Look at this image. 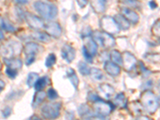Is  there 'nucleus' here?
<instances>
[{
    "mask_svg": "<svg viewBox=\"0 0 160 120\" xmlns=\"http://www.w3.org/2000/svg\"><path fill=\"white\" fill-rule=\"evenodd\" d=\"M34 8L42 18L51 20L55 18L58 15V9L55 5L48 2L38 1L34 3Z\"/></svg>",
    "mask_w": 160,
    "mask_h": 120,
    "instance_id": "1",
    "label": "nucleus"
},
{
    "mask_svg": "<svg viewBox=\"0 0 160 120\" xmlns=\"http://www.w3.org/2000/svg\"><path fill=\"white\" fill-rule=\"evenodd\" d=\"M141 102L144 109L150 114H154L158 108V100L156 95L150 91L142 92L141 95Z\"/></svg>",
    "mask_w": 160,
    "mask_h": 120,
    "instance_id": "2",
    "label": "nucleus"
},
{
    "mask_svg": "<svg viewBox=\"0 0 160 120\" xmlns=\"http://www.w3.org/2000/svg\"><path fill=\"white\" fill-rule=\"evenodd\" d=\"M22 50V46L19 42L15 41H11L0 46V55L4 58H11L16 53H20Z\"/></svg>",
    "mask_w": 160,
    "mask_h": 120,
    "instance_id": "3",
    "label": "nucleus"
},
{
    "mask_svg": "<svg viewBox=\"0 0 160 120\" xmlns=\"http://www.w3.org/2000/svg\"><path fill=\"white\" fill-rule=\"evenodd\" d=\"M62 104L61 102H52L44 105L41 109V114L46 119H55L60 114Z\"/></svg>",
    "mask_w": 160,
    "mask_h": 120,
    "instance_id": "4",
    "label": "nucleus"
},
{
    "mask_svg": "<svg viewBox=\"0 0 160 120\" xmlns=\"http://www.w3.org/2000/svg\"><path fill=\"white\" fill-rule=\"evenodd\" d=\"M93 39L97 44H99L105 48H112L115 45V39L112 35L106 32H99L96 31L93 33Z\"/></svg>",
    "mask_w": 160,
    "mask_h": 120,
    "instance_id": "5",
    "label": "nucleus"
},
{
    "mask_svg": "<svg viewBox=\"0 0 160 120\" xmlns=\"http://www.w3.org/2000/svg\"><path fill=\"white\" fill-rule=\"evenodd\" d=\"M100 28L109 35H115L120 31L119 27L115 22V18L110 16H104L100 20Z\"/></svg>",
    "mask_w": 160,
    "mask_h": 120,
    "instance_id": "6",
    "label": "nucleus"
},
{
    "mask_svg": "<svg viewBox=\"0 0 160 120\" xmlns=\"http://www.w3.org/2000/svg\"><path fill=\"white\" fill-rule=\"evenodd\" d=\"M98 51V44L93 38H87L84 42L83 48V55L87 61L89 62H92V58L96 55Z\"/></svg>",
    "mask_w": 160,
    "mask_h": 120,
    "instance_id": "7",
    "label": "nucleus"
},
{
    "mask_svg": "<svg viewBox=\"0 0 160 120\" xmlns=\"http://www.w3.org/2000/svg\"><path fill=\"white\" fill-rule=\"evenodd\" d=\"M93 110L99 116L106 117L109 115L113 111V107L111 103L99 99L93 104Z\"/></svg>",
    "mask_w": 160,
    "mask_h": 120,
    "instance_id": "8",
    "label": "nucleus"
},
{
    "mask_svg": "<svg viewBox=\"0 0 160 120\" xmlns=\"http://www.w3.org/2000/svg\"><path fill=\"white\" fill-rule=\"evenodd\" d=\"M40 46L35 42H28L24 47V53L26 55V64L31 65L35 59V55L38 52Z\"/></svg>",
    "mask_w": 160,
    "mask_h": 120,
    "instance_id": "9",
    "label": "nucleus"
},
{
    "mask_svg": "<svg viewBox=\"0 0 160 120\" xmlns=\"http://www.w3.org/2000/svg\"><path fill=\"white\" fill-rule=\"evenodd\" d=\"M24 17L28 25L33 29H41L44 28V23L42 19H40L38 17L35 16L31 13H26Z\"/></svg>",
    "mask_w": 160,
    "mask_h": 120,
    "instance_id": "10",
    "label": "nucleus"
},
{
    "mask_svg": "<svg viewBox=\"0 0 160 120\" xmlns=\"http://www.w3.org/2000/svg\"><path fill=\"white\" fill-rule=\"evenodd\" d=\"M137 63V59L134 55L130 52H125L122 55V64L124 69L127 71H131Z\"/></svg>",
    "mask_w": 160,
    "mask_h": 120,
    "instance_id": "11",
    "label": "nucleus"
},
{
    "mask_svg": "<svg viewBox=\"0 0 160 120\" xmlns=\"http://www.w3.org/2000/svg\"><path fill=\"white\" fill-rule=\"evenodd\" d=\"M46 31L48 35L55 38H58L62 35V28L58 22H51L48 23L46 26Z\"/></svg>",
    "mask_w": 160,
    "mask_h": 120,
    "instance_id": "12",
    "label": "nucleus"
},
{
    "mask_svg": "<svg viewBox=\"0 0 160 120\" xmlns=\"http://www.w3.org/2000/svg\"><path fill=\"white\" fill-rule=\"evenodd\" d=\"M61 54L68 62H71L75 58V50L69 44H65L61 50Z\"/></svg>",
    "mask_w": 160,
    "mask_h": 120,
    "instance_id": "13",
    "label": "nucleus"
},
{
    "mask_svg": "<svg viewBox=\"0 0 160 120\" xmlns=\"http://www.w3.org/2000/svg\"><path fill=\"white\" fill-rule=\"evenodd\" d=\"M121 12H122V16L127 18L128 21L132 22V23H137L138 22V20H139L138 15L135 11H133L132 9L124 8H122Z\"/></svg>",
    "mask_w": 160,
    "mask_h": 120,
    "instance_id": "14",
    "label": "nucleus"
},
{
    "mask_svg": "<svg viewBox=\"0 0 160 120\" xmlns=\"http://www.w3.org/2000/svg\"><path fill=\"white\" fill-rule=\"evenodd\" d=\"M104 70L106 72L108 73V75H111V76H118L121 72V69L118 67V65L112 62H106L105 65H104Z\"/></svg>",
    "mask_w": 160,
    "mask_h": 120,
    "instance_id": "15",
    "label": "nucleus"
},
{
    "mask_svg": "<svg viewBox=\"0 0 160 120\" xmlns=\"http://www.w3.org/2000/svg\"><path fill=\"white\" fill-rule=\"evenodd\" d=\"M98 91H99L100 95H102V97L105 98H110L114 95L115 89L109 84L102 83L98 87Z\"/></svg>",
    "mask_w": 160,
    "mask_h": 120,
    "instance_id": "16",
    "label": "nucleus"
},
{
    "mask_svg": "<svg viewBox=\"0 0 160 120\" xmlns=\"http://www.w3.org/2000/svg\"><path fill=\"white\" fill-rule=\"evenodd\" d=\"M4 62L7 64L8 68L16 71L19 70L22 66V61L18 58H4Z\"/></svg>",
    "mask_w": 160,
    "mask_h": 120,
    "instance_id": "17",
    "label": "nucleus"
},
{
    "mask_svg": "<svg viewBox=\"0 0 160 120\" xmlns=\"http://www.w3.org/2000/svg\"><path fill=\"white\" fill-rule=\"evenodd\" d=\"M115 22L118 24L119 28L122 30H128L130 28V22L126 18H124L122 15H115Z\"/></svg>",
    "mask_w": 160,
    "mask_h": 120,
    "instance_id": "18",
    "label": "nucleus"
},
{
    "mask_svg": "<svg viewBox=\"0 0 160 120\" xmlns=\"http://www.w3.org/2000/svg\"><path fill=\"white\" fill-rule=\"evenodd\" d=\"M127 102H128V100L126 98L123 93L118 94L114 99V104L120 108H125L127 107Z\"/></svg>",
    "mask_w": 160,
    "mask_h": 120,
    "instance_id": "19",
    "label": "nucleus"
},
{
    "mask_svg": "<svg viewBox=\"0 0 160 120\" xmlns=\"http://www.w3.org/2000/svg\"><path fill=\"white\" fill-rule=\"evenodd\" d=\"M91 6L96 13H102L105 11V0H91Z\"/></svg>",
    "mask_w": 160,
    "mask_h": 120,
    "instance_id": "20",
    "label": "nucleus"
},
{
    "mask_svg": "<svg viewBox=\"0 0 160 120\" xmlns=\"http://www.w3.org/2000/svg\"><path fill=\"white\" fill-rule=\"evenodd\" d=\"M32 38L35 40H38L40 42H48L51 41V38H50V35L47 33L44 32H40V31H36V32L33 33L32 34Z\"/></svg>",
    "mask_w": 160,
    "mask_h": 120,
    "instance_id": "21",
    "label": "nucleus"
},
{
    "mask_svg": "<svg viewBox=\"0 0 160 120\" xmlns=\"http://www.w3.org/2000/svg\"><path fill=\"white\" fill-rule=\"evenodd\" d=\"M46 98V93L42 91H38L35 95L33 99V108H36L38 105L42 103Z\"/></svg>",
    "mask_w": 160,
    "mask_h": 120,
    "instance_id": "22",
    "label": "nucleus"
},
{
    "mask_svg": "<svg viewBox=\"0 0 160 120\" xmlns=\"http://www.w3.org/2000/svg\"><path fill=\"white\" fill-rule=\"evenodd\" d=\"M67 76L69 78V80L71 82V83L73 84V86L75 87V89H77L78 83H79V80H78L77 75L75 74V71L73 69H69L67 71Z\"/></svg>",
    "mask_w": 160,
    "mask_h": 120,
    "instance_id": "23",
    "label": "nucleus"
},
{
    "mask_svg": "<svg viewBox=\"0 0 160 120\" xmlns=\"http://www.w3.org/2000/svg\"><path fill=\"white\" fill-rule=\"evenodd\" d=\"M110 58L111 59V62L117 64V65L122 64V55L120 54L119 51H116V50H114V51H111Z\"/></svg>",
    "mask_w": 160,
    "mask_h": 120,
    "instance_id": "24",
    "label": "nucleus"
},
{
    "mask_svg": "<svg viewBox=\"0 0 160 120\" xmlns=\"http://www.w3.org/2000/svg\"><path fill=\"white\" fill-rule=\"evenodd\" d=\"M48 82V78L47 76H44L41 78H38L37 82L35 84V88L37 91H42L43 88H46V86Z\"/></svg>",
    "mask_w": 160,
    "mask_h": 120,
    "instance_id": "25",
    "label": "nucleus"
},
{
    "mask_svg": "<svg viewBox=\"0 0 160 120\" xmlns=\"http://www.w3.org/2000/svg\"><path fill=\"white\" fill-rule=\"evenodd\" d=\"M0 22H1V26H2V29L8 31V32H15V30H16V28L6 18H2Z\"/></svg>",
    "mask_w": 160,
    "mask_h": 120,
    "instance_id": "26",
    "label": "nucleus"
},
{
    "mask_svg": "<svg viewBox=\"0 0 160 120\" xmlns=\"http://www.w3.org/2000/svg\"><path fill=\"white\" fill-rule=\"evenodd\" d=\"M91 77L96 81H100V80H102L104 78V75L102 71L99 69H97V68H92L91 69Z\"/></svg>",
    "mask_w": 160,
    "mask_h": 120,
    "instance_id": "27",
    "label": "nucleus"
},
{
    "mask_svg": "<svg viewBox=\"0 0 160 120\" xmlns=\"http://www.w3.org/2000/svg\"><path fill=\"white\" fill-rule=\"evenodd\" d=\"M38 75L37 73L31 72L28 75V80H27V84L29 88H31L33 86H35V82H37V80L38 79Z\"/></svg>",
    "mask_w": 160,
    "mask_h": 120,
    "instance_id": "28",
    "label": "nucleus"
},
{
    "mask_svg": "<svg viewBox=\"0 0 160 120\" xmlns=\"http://www.w3.org/2000/svg\"><path fill=\"white\" fill-rule=\"evenodd\" d=\"M78 71L82 75H88L91 74V69L87 65V63L83 62H81L78 63Z\"/></svg>",
    "mask_w": 160,
    "mask_h": 120,
    "instance_id": "29",
    "label": "nucleus"
},
{
    "mask_svg": "<svg viewBox=\"0 0 160 120\" xmlns=\"http://www.w3.org/2000/svg\"><path fill=\"white\" fill-rule=\"evenodd\" d=\"M130 108H131L130 111L134 115H138V114H140L142 112V107H141L139 102H133L130 105Z\"/></svg>",
    "mask_w": 160,
    "mask_h": 120,
    "instance_id": "30",
    "label": "nucleus"
},
{
    "mask_svg": "<svg viewBox=\"0 0 160 120\" xmlns=\"http://www.w3.org/2000/svg\"><path fill=\"white\" fill-rule=\"evenodd\" d=\"M56 62V56H55V54H50L48 57H47V59H46V67L47 68H52L54 64Z\"/></svg>",
    "mask_w": 160,
    "mask_h": 120,
    "instance_id": "31",
    "label": "nucleus"
},
{
    "mask_svg": "<svg viewBox=\"0 0 160 120\" xmlns=\"http://www.w3.org/2000/svg\"><path fill=\"white\" fill-rule=\"evenodd\" d=\"M6 74H7V75H8L9 78H12V79H14V78L18 75V72H17L16 70L11 69V68H8L6 69Z\"/></svg>",
    "mask_w": 160,
    "mask_h": 120,
    "instance_id": "32",
    "label": "nucleus"
},
{
    "mask_svg": "<svg viewBox=\"0 0 160 120\" xmlns=\"http://www.w3.org/2000/svg\"><path fill=\"white\" fill-rule=\"evenodd\" d=\"M152 33L155 36L159 37L160 38V21H158L157 22H155V25L153 26Z\"/></svg>",
    "mask_w": 160,
    "mask_h": 120,
    "instance_id": "33",
    "label": "nucleus"
},
{
    "mask_svg": "<svg viewBox=\"0 0 160 120\" xmlns=\"http://www.w3.org/2000/svg\"><path fill=\"white\" fill-rule=\"evenodd\" d=\"M48 97L50 100H54L58 98V93L53 88H50L48 91Z\"/></svg>",
    "mask_w": 160,
    "mask_h": 120,
    "instance_id": "34",
    "label": "nucleus"
},
{
    "mask_svg": "<svg viewBox=\"0 0 160 120\" xmlns=\"http://www.w3.org/2000/svg\"><path fill=\"white\" fill-rule=\"evenodd\" d=\"M88 99L89 100L90 102H96V101H98V100H99L100 98L96 93L89 92V94H88Z\"/></svg>",
    "mask_w": 160,
    "mask_h": 120,
    "instance_id": "35",
    "label": "nucleus"
},
{
    "mask_svg": "<svg viewBox=\"0 0 160 120\" xmlns=\"http://www.w3.org/2000/svg\"><path fill=\"white\" fill-rule=\"evenodd\" d=\"M11 108H6L5 109L2 111V116L4 117V118H8V117H9L10 115H11Z\"/></svg>",
    "mask_w": 160,
    "mask_h": 120,
    "instance_id": "36",
    "label": "nucleus"
},
{
    "mask_svg": "<svg viewBox=\"0 0 160 120\" xmlns=\"http://www.w3.org/2000/svg\"><path fill=\"white\" fill-rule=\"evenodd\" d=\"M88 111H89V110H88V108L86 107V106L82 105L79 108V114L81 115H85V114H87V113H88Z\"/></svg>",
    "mask_w": 160,
    "mask_h": 120,
    "instance_id": "37",
    "label": "nucleus"
},
{
    "mask_svg": "<svg viewBox=\"0 0 160 120\" xmlns=\"http://www.w3.org/2000/svg\"><path fill=\"white\" fill-rule=\"evenodd\" d=\"M85 120H107L106 117L102 116H92V117H88Z\"/></svg>",
    "mask_w": 160,
    "mask_h": 120,
    "instance_id": "38",
    "label": "nucleus"
},
{
    "mask_svg": "<svg viewBox=\"0 0 160 120\" xmlns=\"http://www.w3.org/2000/svg\"><path fill=\"white\" fill-rule=\"evenodd\" d=\"M80 8H84L88 4V0H77Z\"/></svg>",
    "mask_w": 160,
    "mask_h": 120,
    "instance_id": "39",
    "label": "nucleus"
},
{
    "mask_svg": "<svg viewBox=\"0 0 160 120\" xmlns=\"http://www.w3.org/2000/svg\"><path fill=\"white\" fill-rule=\"evenodd\" d=\"M149 6H150V8H151V9H153V10L155 9V8L158 7V5H157V3L155 2V1H150Z\"/></svg>",
    "mask_w": 160,
    "mask_h": 120,
    "instance_id": "40",
    "label": "nucleus"
},
{
    "mask_svg": "<svg viewBox=\"0 0 160 120\" xmlns=\"http://www.w3.org/2000/svg\"><path fill=\"white\" fill-rule=\"evenodd\" d=\"M5 86H6L5 82H4L2 80L0 79V93L2 92V90H4V88H5Z\"/></svg>",
    "mask_w": 160,
    "mask_h": 120,
    "instance_id": "41",
    "label": "nucleus"
},
{
    "mask_svg": "<svg viewBox=\"0 0 160 120\" xmlns=\"http://www.w3.org/2000/svg\"><path fill=\"white\" fill-rule=\"evenodd\" d=\"M136 120H150V119L148 117L145 116V115H141V116L138 117Z\"/></svg>",
    "mask_w": 160,
    "mask_h": 120,
    "instance_id": "42",
    "label": "nucleus"
},
{
    "mask_svg": "<svg viewBox=\"0 0 160 120\" xmlns=\"http://www.w3.org/2000/svg\"><path fill=\"white\" fill-rule=\"evenodd\" d=\"M15 1L19 4H26L28 2V0H15Z\"/></svg>",
    "mask_w": 160,
    "mask_h": 120,
    "instance_id": "43",
    "label": "nucleus"
},
{
    "mask_svg": "<svg viewBox=\"0 0 160 120\" xmlns=\"http://www.w3.org/2000/svg\"><path fill=\"white\" fill-rule=\"evenodd\" d=\"M4 39V35L3 33H2V30L0 28V41H2V40Z\"/></svg>",
    "mask_w": 160,
    "mask_h": 120,
    "instance_id": "44",
    "label": "nucleus"
},
{
    "mask_svg": "<svg viewBox=\"0 0 160 120\" xmlns=\"http://www.w3.org/2000/svg\"><path fill=\"white\" fill-rule=\"evenodd\" d=\"M30 120H41V119L37 116H32L31 118H30Z\"/></svg>",
    "mask_w": 160,
    "mask_h": 120,
    "instance_id": "45",
    "label": "nucleus"
},
{
    "mask_svg": "<svg viewBox=\"0 0 160 120\" xmlns=\"http://www.w3.org/2000/svg\"><path fill=\"white\" fill-rule=\"evenodd\" d=\"M1 70H2V62L0 61V71H1Z\"/></svg>",
    "mask_w": 160,
    "mask_h": 120,
    "instance_id": "46",
    "label": "nucleus"
},
{
    "mask_svg": "<svg viewBox=\"0 0 160 120\" xmlns=\"http://www.w3.org/2000/svg\"><path fill=\"white\" fill-rule=\"evenodd\" d=\"M158 89H159V91H160V81L159 82H158Z\"/></svg>",
    "mask_w": 160,
    "mask_h": 120,
    "instance_id": "47",
    "label": "nucleus"
}]
</instances>
